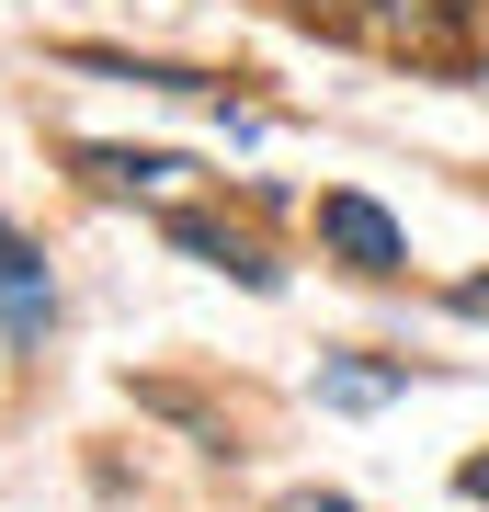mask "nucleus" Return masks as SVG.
I'll return each mask as SVG.
<instances>
[{"label":"nucleus","instance_id":"f257e3e1","mask_svg":"<svg viewBox=\"0 0 489 512\" xmlns=\"http://www.w3.org/2000/svg\"><path fill=\"white\" fill-rule=\"evenodd\" d=\"M319 239L353 262V274H399L410 262V239H399V217H387L376 194H319Z\"/></svg>","mask_w":489,"mask_h":512},{"label":"nucleus","instance_id":"f03ea898","mask_svg":"<svg viewBox=\"0 0 489 512\" xmlns=\"http://www.w3.org/2000/svg\"><path fill=\"white\" fill-rule=\"evenodd\" d=\"M46 319H57L46 262L23 251V239H0V330H12V342H46Z\"/></svg>","mask_w":489,"mask_h":512},{"label":"nucleus","instance_id":"7ed1b4c3","mask_svg":"<svg viewBox=\"0 0 489 512\" xmlns=\"http://www.w3.org/2000/svg\"><path fill=\"white\" fill-rule=\"evenodd\" d=\"M80 171H91L103 194H171V183H182L171 148H80Z\"/></svg>","mask_w":489,"mask_h":512},{"label":"nucleus","instance_id":"20e7f679","mask_svg":"<svg viewBox=\"0 0 489 512\" xmlns=\"http://www.w3.org/2000/svg\"><path fill=\"white\" fill-rule=\"evenodd\" d=\"M171 239H182L194 262H217V274H239V285H273V262H262L239 228H217V217H182V205H171Z\"/></svg>","mask_w":489,"mask_h":512},{"label":"nucleus","instance_id":"39448f33","mask_svg":"<svg viewBox=\"0 0 489 512\" xmlns=\"http://www.w3.org/2000/svg\"><path fill=\"white\" fill-rule=\"evenodd\" d=\"M387 387H399V365H330V376H319V399L364 410V399H387Z\"/></svg>","mask_w":489,"mask_h":512},{"label":"nucleus","instance_id":"423d86ee","mask_svg":"<svg viewBox=\"0 0 489 512\" xmlns=\"http://www.w3.org/2000/svg\"><path fill=\"white\" fill-rule=\"evenodd\" d=\"M455 308H467V319H489V274H478V285H455Z\"/></svg>","mask_w":489,"mask_h":512},{"label":"nucleus","instance_id":"0eeeda50","mask_svg":"<svg viewBox=\"0 0 489 512\" xmlns=\"http://www.w3.org/2000/svg\"><path fill=\"white\" fill-rule=\"evenodd\" d=\"M308 12H319V23H353V12H364V0H308Z\"/></svg>","mask_w":489,"mask_h":512},{"label":"nucleus","instance_id":"6e6552de","mask_svg":"<svg viewBox=\"0 0 489 512\" xmlns=\"http://www.w3.org/2000/svg\"><path fill=\"white\" fill-rule=\"evenodd\" d=\"M285 512H353V501H342V490H319V501H285Z\"/></svg>","mask_w":489,"mask_h":512},{"label":"nucleus","instance_id":"1a4fd4ad","mask_svg":"<svg viewBox=\"0 0 489 512\" xmlns=\"http://www.w3.org/2000/svg\"><path fill=\"white\" fill-rule=\"evenodd\" d=\"M467 501H489V456H467Z\"/></svg>","mask_w":489,"mask_h":512}]
</instances>
